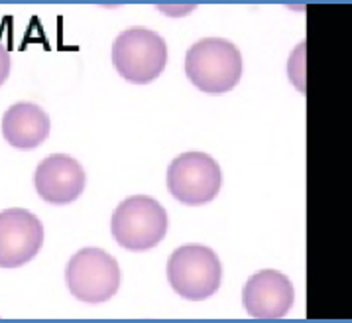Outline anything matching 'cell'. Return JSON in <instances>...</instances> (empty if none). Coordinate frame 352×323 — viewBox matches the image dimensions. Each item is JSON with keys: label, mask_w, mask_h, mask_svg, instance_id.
Returning <instances> with one entry per match:
<instances>
[{"label": "cell", "mask_w": 352, "mask_h": 323, "mask_svg": "<svg viewBox=\"0 0 352 323\" xmlns=\"http://www.w3.org/2000/svg\"><path fill=\"white\" fill-rule=\"evenodd\" d=\"M185 73L197 89L221 95L232 91L242 77L239 48L225 38H203L185 56Z\"/></svg>", "instance_id": "cell-1"}, {"label": "cell", "mask_w": 352, "mask_h": 323, "mask_svg": "<svg viewBox=\"0 0 352 323\" xmlns=\"http://www.w3.org/2000/svg\"><path fill=\"white\" fill-rule=\"evenodd\" d=\"M168 63L164 38L148 28H128L113 42V65L128 83H152Z\"/></svg>", "instance_id": "cell-2"}, {"label": "cell", "mask_w": 352, "mask_h": 323, "mask_svg": "<svg viewBox=\"0 0 352 323\" xmlns=\"http://www.w3.org/2000/svg\"><path fill=\"white\" fill-rule=\"evenodd\" d=\"M111 231L114 240L128 251H148L166 237L168 213L154 197L132 196L114 209Z\"/></svg>", "instance_id": "cell-3"}, {"label": "cell", "mask_w": 352, "mask_h": 323, "mask_svg": "<svg viewBox=\"0 0 352 323\" xmlns=\"http://www.w3.org/2000/svg\"><path fill=\"white\" fill-rule=\"evenodd\" d=\"M223 278L217 253L205 244H185L175 249L168 262V280L175 294L189 302L211 298Z\"/></svg>", "instance_id": "cell-4"}, {"label": "cell", "mask_w": 352, "mask_h": 323, "mask_svg": "<svg viewBox=\"0 0 352 323\" xmlns=\"http://www.w3.org/2000/svg\"><path fill=\"white\" fill-rule=\"evenodd\" d=\"M65 284L79 302L102 304L120 288V267L102 249H81L67 262Z\"/></svg>", "instance_id": "cell-5"}, {"label": "cell", "mask_w": 352, "mask_h": 323, "mask_svg": "<svg viewBox=\"0 0 352 323\" xmlns=\"http://www.w3.org/2000/svg\"><path fill=\"white\" fill-rule=\"evenodd\" d=\"M221 166L205 152H185L177 156L168 168L169 194L191 207L212 201L221 191Z\"/></svg>", "instance_id": "cell-6"}, {"label": "cell", "mask_w": 352, "mask_h": 323, "mask_svg": "<svg viewBox=\"0 0 352 323\" xmlns=\"http://www.w3.org/2000/svg\"><path fill=\"white\" fill-rule=\"evenodd\" d=\"M42 221L26 209L12 207L0 213V268H18L42 251Z\"/></svg>", "instance_id": "cell-7"}, {"label": "cell", "mask_w": 352, "mask_h": 323, "mask_svg": "<svg viewBox=\"0 0 352 323\" xmlns=\"http://www.w3.org/2000/svg\"><path fill=\"white\" fill-rule=\"evenodd\" d=\"M242 302L254 320H282L296 302L292 280L278 270H260L252 274L242 292Z\"/></svg>", "instance_id": "cell-8"}, {"label": "cell", "mask_w": 352, "mask_h": 323, "mask_svg": "<svg viewBox=\"0 0 352 323\" xmlns=\"http://www.w3.org/2000/svg\"><path fill=\"white\" fill-rule=\"evenodd\" d=\"M87 176L81 164L67 154L47 156L36 168L34 185L42 199L54 205H67L83 194Z\"/></svg>", "instance_id": "cell-9"}, {"label": "cell", "mask_w": 352, "mask_h": 323, "mask_svg": "<svg viewBox=\"0 0 352 323\" xmlns=\"http://www.w3.org/2000/svg\"><path fill=\"white\" fill-rule=\"evenodd\" d=\"M50 116L36 103H16L2 116V134L18 150H34L50 136Z\"/></svg>", "instance_id": "cell-10"}, {"label": "cell", "mask_w": 352, "mask_h": 323, "mask_svg": "<svg viewBox=\"0 0 352 323\" xmlns=\"http://www.w3.org/2000/svg\"><path fill=\"white\" fill-rule=\"evenodd\" d=\"M10 65H12V61H10V52H8V48H6L4 43L0 42V85L6 83V79H8V75H10Z\"/></svg>", "instance_id": "cell-11"}]
</instances>
